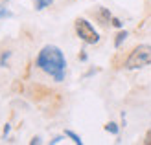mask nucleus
I'll return each instance as SVG.
<instances>
[{"instance_id":"12","label":"nucleus","mask_w":151,"mask_h":145,"mask_svg":"<svg viewBox=\"0 0 151 145\" xmlns=\"http://www.w3.org/2000/svg\"><path fill=\"white\" fill-rule=\"evenodd\" d=\"M144 143L146 145H151V129L147 131V134H146V140H144Z\"/></svg>"},{"instance_id":"2","label":"nucleus","mask_w":151,"mask_h":145,"mask_svg":"<svg viewBox=\"0 0 151 145\" xmlns=\"http://www.w3.org/2000/svg\"><path fill=\"white\" fill-rule=\"evenodd\" d=\"M151 64V46L149 44H138L129 57L125 59V70H140Z\"/></svg>"},{"instance_id":"13","label":"nucleus","mask_w":151,"mask_h":145,"mask_svg":"<svg viewBox=\"0 0 151 145\" xmlns=\"http://www.w3.org/2000/svg\"><path fill=\"white\" fill-rule=\"evenodd\" d=\"M61 140H63V136H55V138H54V140H52L50 143H52V145H54V143H59V141H61Z\"/></svg>"},{"instance_id":"6","label":"nucleus","mask_w":151,"mask_h":145,"mask_svg":"<svg viewBox=\"0 0 151 145\" xmlns=\"http://www.w3.org/2000/svg\"><path fill=\"white\" fill-rule=\"evenodd\" d=\"M52 2H54V0H33V7L37 11H41V9H44V7H50Z\"/></svg>"},{"instance_id":"10","label":"nucleus","mask_w":151,"mask_h":145,"mask_svg":"<svg viewBox=\"0 0 151 145\" xmlns=\"http://www.w3.org/2000/svg\"><path fill=\"white\" fill-rule=\"evenodd\" d=\"M7 17H11V11H7L6 7L0 6V19H7Z\"/></svg>"},{"instance_id":"14","label":"nucleus","mask_w":151,"mask_h":145,"mask_svg":"<svg viewBox=\"0 0 151 145\" xmlns=\"http://www.w3.org/2000/svg\"><path fill=\"white\" fill-rule=\"evenodd\" d=\"M29 143H32V145H37V143H41V138H39V136H35V138H33L32 141H29Z\"/></svg>"},{"instance_id":"1","label":"nucleus","mask_w":151,"mask_h":145,"mask_svg":"<svg viewBox=\"0 0 151 145\" xmlns=\"http://www.w3.org/2000/svg\"><path fill=\"white\" fill-rule=\"evenodd\" d=\"M35 64L39 70H42L44 74H48L50 77H54V81L61 83L65 79L66 74V59L63 55V51L54 44H46L39 55L35 59Z\"/></svg>"},{"instance_id":"5","label":"nucleus","mask_w":151,"mask_h":145,"mask_svg":"<svg viewBox=\"0 0 151 145\" xmlns=\"http://www.w3.org/2000/svg\"><path fill=\"white\" fill-rule=\"evenodd\" d=\"M127 37H129V33H127L125 29H120V31L116 33V39H114V46H116V48H120V46H122V42L127 39Z\"/></svg>"},{"instance_id":"4","label":"nucleus","mask_w":151,"mask_h":145,"mask_svg":"<svg viewBox=\"0 0 151 145\" xmlns=\"http://www.w3.org/2000/svg\"><path fill=\"white\" fill-rule=\"evenodd\" d=\"M98 19H100L101 24H111L112 13L107 9V7H98Z\"/></svg>"},{"instance_id":"15","label":"nucleus","mask_w":151,"mask_h":145,"mask_svg":"<svg viewBox=\"0 0 151 145\" xmlns=\"http://www.w3.org/2000/svg\"><path fill=\"white\" fill-rule=\"evenodd\" d=\"M7 132H9V125H6V127H4V138L7 136Z\"/></svg>"},{"instance_id":"7","label":"nucleus","mask_w":151,"mask_h":145,"mask_svg":"<svg viewBox=\"0 0 151 145\" xmlns=\"http://www.w3.org/2000/svg\"><path fill=\"white\" fill-rule=\"evenodd\" d=\"M105 131L111 132V134H118L120 132V127L114 123V121H109V123H105Z\"/></svg>"},{"instance_id":"3","label":"nucleus","mask_w":151,"mask_h":145,"mask_svg":"<svg viewBox=\"0 0 151 145\" xmlns=\"http://www.w3.org/2000/svg\"><path fill=\"white\" fill-rule=\"evenodd\" d=\"M74 28H76L78 37L85 44H98L100 42V35H98V31L92 28V24H90L87 19H76Z\"/></svg>"},{"instance_id":"11","label":"nucleus","mask_w":151,"mask_h":145,"mask_svg":"<svg viewBox=\"0 0 151 145\" xmlns=\"http://www.w3.org/2000/svg\"><path fill=\"white\" fill-rule=\"evenodd\" d=\"M111 24L114 26V28H122V24H124V22L120 20V19H116V17H112V19H111Z\"/></svg>"},{"instance_id":"8","label":"nucleus","mask_w":151,"mask_h":145,"mask_svg":"<svg viewBox=\"0 0 151 145\" xmlns=\"http://www.w3.org/2000/svg\"><path fill=\"white\" fill-rule=\"evenodd\" d=\"M65 136H68V138H70L76 145H83V140H81L76 132H72V131H65Z\"/></svg>"},{"instance_id":"9","label":"nucleus","mask_w":151,"mask_h":145,"mask_svg":"<svg viewBox=\"0 0 151 145\" xmlns=\"http://www.w3.org/2000/svg\"><path fill=\"white\" fill-rule=\"evenodd\" d=\"M11 57V51H2V55H0V66H2V68H6L7 66V59H9Z\"/></svg>"}]
</instances>
